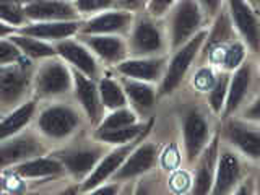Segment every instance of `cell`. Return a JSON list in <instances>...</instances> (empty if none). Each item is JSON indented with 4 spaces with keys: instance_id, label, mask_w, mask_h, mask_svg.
Masks as SVG:
<instances>
[{
    "instance_id": "cell-29",
    "label": "cell",
    "mask_w": 260,
    "mask_h": 195,
    "mask_svg": "<svg viewBox=\"0 0 260 195\" xmlns=\"http://www.w3.org/2000/svg\"><path fill=\"white\" fill-rule=\"evenodd\" d=\"M98 88H100L103 109L114 111L128 106L127 94L120 81L114 80L112 77H101L100 81H98Z\"/></svg>"
},
{
    "instance_id": "cell-17",
    "label": "cell",
    "mask_w": 260,
    "mask_h": 195,
    "mask_svg": "<svg viewBox=\"0 0 260 195\" xmlns=\"http://www.w3.org/2000/svg\"><path fill=\"white\" fill-rule=\"evenodd\" d=\"M73 94H75V100L88 120L91 124H100V111L103 104L96 81L86 77L85 73L73 70Z\"/></svg>"
},
{
    "instance_id": "cell-7",
    "label": "cell",
    "mask_w": 260,
    "mask_h": 195,
    "mask_svg": "<svg viewBox=\"0 0 260 195\" xmlns=\"http://www.w3.org/2000/svg\"><path fill=\"white\" fill-rule=\"evenodd\" d=\"M148 130L132 142L124 143V145H117L112 151H109L106 156H103V159L98 162V166L93 169V173L81 182L80 192H93L98 185H101L104 182H108L109 179H112V176L117 173L119 168L124 165V161L128 158V154L134 151L135 146L143 140L146 134H148Z\"/></svg>"
},
{
    "instance_id": "cell-15",
    "label": "cell",
    "mask_w": 260,
    "mask_h": 195,
    "mask_svg": "<svg viewBox=\"0 0 260 195\" xmlns=\"http://www.w3.org/2000/svg\"><path fill=\"white\" fill-rule=\"evenodd\" d=\"M168 62L165 57H127L125 60L116 65L122 77L156 83L165 77Z\"/></svg>"
},
{
    "instance_id": "cell-10",
    "label": "cell",
    "mask_w": 260,
    "mask_h": 195,
    "mask_svg": "<svg viewBox=\"0 0 260 195\" xmlns=\"http://www.w3.org/2000/svg\"><path fill=\"white\" fill-rule=\"evenodd\" d=\"M134 13L122 8H111L103 13L89 16L81 23L78 35H127L134 26Z\"/></svg>"
},
{
    "instance_id": "cell-9",
    "label": "cell",
    "mask_w": 260,
    "mask_h": 195,
    "mask_svg": "<svg viewBox=\"0 0 260 195\" xmlns=\"http://www.w3.org/2000/svg\"><path fill=\"white\" fill-rule=\"evenodd\" d=\"M165 51V36L151 18L134 23L128 39V54L132 57H158Z\"/></svg>"
},
{
    "instance_id": "cell-26",
    "label": "cell",
    "mask_w": 260,
    "mask_h": 195,
    "mask_svg": "<svg viewBox=\"0 0 260 195\" xmlns=\"http://www.w3.org/2000/svg\"><path fill=\"white\" fill-rule=\"evenodd\" d=\"M250 81H252V67L249 62H244L234 70V73L230 78V88H228V98H226V106L223 114L230 116L231 112L239 109V106L247 96Z\"/></svg>"
},
{
    "instance_id": "cell-24",
    "label": "cell",
    "mask_w": 260,
    "mask_h": 195,
    "mask_svg": "<svg viewBox=\"0 0 260 195\" xmlns=\"http://www.w3.org/2000/svg\"><path fill=\"white\" fill-rule=\"evenodd\" d=\"M38 112V101L36 100H24L16 108L10 109L2 119V127H0V138L7 140L16 134L24 130V127L31 124Z\"/></svg>"
},
{
    "instance_id": "cell-11",
    "label": "cell",
    "mask_w": 260,
    "mask_h": 195,
    "mask_svg": "<svg viewBox=\"0 0 260 195\" xmlns=\"http://www.w3.org/2000/svg\"><path fill=\"white\" fill-rule=\"evenodd\" d=\"M44 151V143L38 135L20 132L7 140H2L0 161H2V168L7 169L8 166H15L18 162L41 156Z\"/></svg>"
},
{
    "instance_id": "cell-19",
    "label": "cell",
    "mask_w": 260,
    "mask_h": 195,
    "mask_svg": "<svg viewBox=\"0 0 260 195\" xmlns=\"http://www.w3.org/2000/svg\"><path fill=\"white\" fill-rule=\"evenodd\" d=\"M80 20L70 21H29L18 28V32L26 36L47 41V43H60L63 39H70L80 32Z\"/></svg>"
},
{
    "instance_id": "cell-20",
    "label": "cell",
    "mask_w": 260,
    "mask_h": 195,
    "mask_svg": "<svg viewBox=\"0 0 260 195\" xmlns=\"http://www.w3.org/2000/svg\"><path fill=\"white\" fill-rule=\"evenodd\" d=\"M224 134L234 150L249 159L260 161V130L241 120H230L224 127Z\"/></svg>"
},
{
    "instance_id": "cell-32",
    "label": "cell",
    "mask_w": 260,
    "mask_h": 195,
    "mask_svg": "<svg viewBox=\"0 0 260 195\" xmlns=\"http://www.w3.org/2000/svg\"><path fill=\"white\" fill-rule=\"evenodd\" d=\"M246 44L241 43H231L219 49L218 62L223 65L226 70H236L246 62Z\"/></svg>"
},
{
    "instance_id": "cell-23",
    "label": "cell",
    "mask_w": 260,
    "mask_h": 195,
    "mask_svg": "<svg viewBox=\"0 0 260 195\" xmlns=\"http://www.w3.org/2000/svg\"><path fill=\"white\" fill-rule=\"evenodd\" d=\"M12 171H15L21 179H44V177H55L60 176L65 168L59 158H55L54 154L49 156H41L31 158L28 161L18 162V165L12 166Z\"/></svg>"
},
{
    "instance_id": "cell-28",
    "label": "cell",
    "mask_w": 260,
    "mask_h": 195,
    "mask_svg": "<svg viewBox=\"0 0 260 195\" xmlns=\"http://www.w3.org/2000/svg\"><path fill=\"white\" fill-rule=\"evenodd\" d=\"M153 120H150L148 124L145 122H137V124L114 128V130H96L94 132V140L100 143H108V145H124L138 138L142 134H145L146 130L151 128Z\"/></svg>"
},
{
    "instance_id": "cell-5",
    "label": "cell",
    "mask_w": 260,
    "mask_h": 195,
    "mask_svg": "<svg viewBox=\"0 0 260 195\" xmlns=\"http://www.w3.org/2000/svg\"><path fill=\"white\" fill-rule=\"evenodd\" d=\"M32 77L35 73H31L29 63L23 60L0 67V103L4 112L24 101L28 88L32 86Z\"/></svg>"
},
{
    "instance_id": "cell-37",
    "label": "cell",
    "mask_w": 260,
    "mask_h": 195,
    "mask_svg": "<svg viewBox=\"0 0 260 195\" xmlns=\"http://www.w3.org/2000/svg\"><path fill=\"white\" fill-rule=\"evenodd\" d=\"M159 161L161 166L168 169V171H174L181 165V153H179L176 145H171L168 148L159 154Z\"/></svg>"
},
{
    "instance_id": "cell-42",
    "label": "cell",
    "mask_w": 260,
    "mask_h": 195,
    "mask_svg": "<svg viewBox=\"0 0 260 195\" xmlns=\"http://www.w3.org/2000/svg\"><path fill=\"white\" fill-rule=\"evenodd\" d=\"M148 2H150V0H119L117 8L128 10V12H135V10H138V8L148 5Z\"/></svg>"
},
{
    "instance_id": "cell-39",
    "label": "cell",
    "mask_w": 260,
    "mask_h": 195,
    "mask_svg": "<svg viewBox=\"0 0 260 195\" xmlns=\"http://www.w3.org/2000/svg\"><path fill=\"white\" fill-rule=\"evenodd\" d=\"M176 4L177 0H150L148 5H146V10H148L151 18H158V16H162L168 10H171Z\"/></svg>"
},
{
    "instance_id": "cell-18",
    "label": "cell",
    "mask_w": 260,
    "mask_h": 195,
    "mask_svg": "<svg viewBox=\"0 0 260 195\" xmlns=\"http://www.w3.org/2000/svg\"><path fill=\"white\" fill-rule=\"evenodd\" d=\"M24 15L29 21H70L81 16L67 0H36L24 7Z\"/></svg>"
},
{
    "instance_id": "cell-36",
    "label": "cell",
    "mask_w": 260,
    "mask_h": 195,
    "mask_svg": "<svg viewBox=\"0 0 260 195\" xmlns=\"http://www.w3.org/2000/svg\"><path fill=\"white\" fill-rule=\"evenodd\" d=\"M169 185L174 192H187L193 185V181L187 171L177 168L174 171H171Z\"/></svg>"
},
{
    "instance_id": "cell-4",
    "label": "cell",
    "mask_w": 260,
    "mask_h": 195,
    "mask_svg": "<svg viewBox=\"0 0 260 195\" xmlns=\"http://www.w3.org/2000/svg\"><path fill=\"white\" fill-rule=\"evenodd\" d=\"M205 38H207V31L202 29L190 41H187L184 46L173 51V57H171V60L168 62L165 77H162L161 85H159V93H158L159 96L171 94L182 83V80L185 78L192 62L195 60V57L199 55L203 43H205Z\"/></svg>"
},
{
    "instance_id": "cell-33",
    "label": "cell",
    "mask_w": 260,
    "mask_h": 195,
    "mask_svg": "<svg viewBox=\"0 0 260 195\" xmlns=\"http://www.w3.org/2000/svg\"><path fill=\"white\" fill-rule=\"evenodd\" d=\"M119 0H73L80 15H98L111 8H117Z\"/></svg>"
},
{
    "instance_id": "cell-30",
    "label": "cell",
    "mask_w": 260,
    "mask_h": 195,
    "mask_svg": "<svg viewBox=\"0 0 260 195\" xmlns=\"http://www.w3.org/2000/svg\"><path fill=\"white\" fill-rule=\"evenodd\" d=\"M137 122H138L137 112L127 106V108L109 111L108 116L100 120L96 130H114V128H120V127L137 124Z\"/></svg>"
},
{
    "instance_id": "cell-46",
    "label": "cell",
    "mask_w": 260,
    "mask_h": 195,
    "mask_svg": "<svg viewBox=\"0 0 260 195\" xmlns=\"http://www.w3.org/2000/svg\"><path fill=\"white\" fill-rule=\"evenodd\" d=\"M257 189L260 190V173H258V179H257Z\"/></svg>"
},
{
    "instance_id": "cell-45",
    "label": "cell",
    "mask_w": 260,
    "mask_h": 195,
    "mask_svg": "<svg viewBox=\"0 0 260 195\" xmlns=\"http://www.w3.org/2000/svg\"><path fill=\"white\" fill-rule=\"evenodd\" d=\"M247 2L254 8H258V5H260V0H247Z\"/></svg>"
},
{
    "instance_id": "cell-41",
    "label": "cell",
    "mask_w": 260,
    "mask_h": 195,
    "mask_svg": "<svg viewBox=\"0 0 260 195\" xmlns=\"http://www.w3.org/2000/svg\"><path fill=\"white\" fill-rule=\"evenodd\" d=\"M200 4L203 13H207L208 16H215L219 10V7H221V2L223 0H197Z\"/></svg>"
},
{
    "instance_id": "cell-1",
    "label": "cell",
    "mask_w": 260,
    "mask_h": 195,
    "mask_svg": "<svg viewBox=\"0 0 260 195\" xmlns=\"http://www.w3.org/2000/svg\"><path fill=\"white\" fill-rule=\"evenodd\" d=\"M32 89L38 100H57L73 91V70L59 55L46 59L35 72Z\"/></svg>"
},
{
    "instance_id": "cell-40",
    "label": "cell",
    "mask_w": 260,
    "mask_h": 195,
    "mask_svg": "<svg viewBox=\"0 0 260 195\" xmlns=\"http://www.w3.org/2000/svg\"><path fill=\"white\" fill-rule=\"evenodd\" d=\"M244 119L246 120H250V122H260V96L257 100L252 103L249 108L244 111Z\"/></svg>"
},
{
    "instance_id": "cell-44",
    "label": "cell",
    "mask_w": 260,
    "mask_h": 195,
    "mask_svg": "<svg viewBox=\"0 0 260 195\" xmlns=\"http://www.w3.org/2000/svg\"><path fill=\"white\" fill-rule=\"evenodd\" d=\"M0 2H8V4H16V5H21V7H26L36 0H0Z\"/></svg>"
},
{
    "instance_id": "cell-16",
    "label": "cell",
    "mask_w": 260,
    "mask_h": 195,
    "mask_svg": "<svg viewBox=\"0 0 260 195\" xmlns=\"http://www.w3.org/2000/svg\"><path fill=\"white\" fill-rule=\"evenodd\" d=\"M78 39L85 43L91 52L101 60L111 65H117L128 57V44L117 35H78Z\"/></svg>"
},
{
    "instance_id": "cell-3",
    "label": "cell",
    "mask_w": 260,
    "mask_h": 195,
    "mask_svg": "<svg viewBox=\"0 0 260 195\" xmlns=\"http://www.w3.org/2000/svg\"><path fill=\"white\" fill-rule=\"evenodd\" d=\"M203 10L197 0H177L169 15V47L176 51L200 31Z\"/></svg>"
},
{
    "instance_id": "cell-22",
    "label": "cell",
    "mask_w": 260,
    "mask_h": 195,
    "mask_svg": "<svg viewBox=\"0 0 260 195\" xmlns=\"http://www.w3.org/2000/svg\"><path fill=\"white\" fill-rule=\"evenodd\" d=\"M218 140H219V135L215 134L213 138H210L205 150H203L199 156L197 174L193 177V185H192V190L195 193H208L213 189L216 165H218V156H219Z\"/></svg>"
},
{
    "instance_id": "cell-38",
    "label": "cell",
    "mask_w": 260,
    "mask_h": 195,
    "mask_svg": "<svg viewBox=\"0 0 260 195\" xmlns=\"http://www.w3.org/2000/svg\"><path fill=\"white\" fill-rule=\"evenodd\" d=\"M215 73L211 69H200L193 77V86L202 89V91H210L211 86L215 83Z\"/></svg>"
},
{
    "instance_id": "cell-34",
    "label": "cell",
    "mask_w": 260,
    "mask_h": 195,
    "mask_svg": "<svg viewBox=\"0 0 260 195\" xmlns=\"http://www.w3.org/2000/svg\"><path fill=\"white\" fill-rule=\"evenodd\" d=\"M0 16L2 21L12 24V26L21 28L24 21H28L26 15H24V7L16 5V4H8V2H0Z\"/></svg>"
},
{
    "instance_id": "cell-12",
    "label": "cell",
    "mask_w": 260,
    "mask_h": 195,
    "mask_svg": "<svg viewBox=\"0 0 260 195\" xmlns=\"http://www.w3.org/2000/svg\"><path fill=\"white\" fill-rule=\"evenodd\" d=\"M182 134L187 161L189 165H193L210 142V125L199 109H192L185 114Z\"/></svg>"
},
{
    "instance_id": "cell-8",
    "label": "cell",
    "mask_w": 260,
    "mask_h": 195,
    "mask_svg": "<svg viewBox=\"0 0 260 195\" xmlns=\"http://www.w3.org/2000/svg\"><path fill=\"white\" fill-rule=\"evenodd\" d=\"M228 5L231 21L242 43L250 49L252 54H260V18L257 8L252 7L247 0H228Z\"/></svg>"
},
{
    "instance_id": "cell-21",
    "label": "cell",
    "mask_w": 260,
    "mask_h": 195,
    "mask_svg": "<svg viewBox=\"0 0 260 195\" xmlns=\"http://www.w3.org/2000/svg\"><path fill=\"white\" fill-rule=\"evenodd\" d=\"M242 174V166L238 153L224 148L219 151L218 165H216V174L211 193H230L234 192L236 185L239 184V179Z\"/></svg>"
},
{
    "instance_id": "cell-31",
    "label": "cell",
    "mask_w": 260,
    "mask_h": 195,
    "mask_svg": "<svg viewBox=\"0 0 260 195\" xmlns=\"http://www.w3.org/2000/svg\"><path fill=\"white\" fill-rule=\"evenodd\" d=\"M230 75L228 73H221L216 77L213 86L210 89L208 94V104L211 111L215 114H221L226 106V98H228V88H230Z\"/></svg>"
},
{
    "instance_id": "cell-43",
    "label": "cell",
    "mask_w": 260,
    "mask_h": 195,
    "mask_svg": "<svg viewBox=\"0 0 260 195\" xmlns=\"http://www.w3.org/2000/svg\"><path fill=\"white\" fill-rule=\"evenodd\" d=\"M93 192H98V193H117L119 192V184L116 181L112 182H104L101 185H98Z\"/></svg>"
},
{
    "instance_id": "cell-25",
    "label": "cell",
    "mask_w": 260,
    "mask_h": 195,
    "mask_svg": "<svg viewBox=\"0 0 260 195\" xmlns=\"http://www.w3.org/2000/svg\"><path fill=\"white\" fill-rule=\"evenodd\" d=\"M120 83L127 94L128 106H132V109L137 114H146L153 109L154 101H156V91H154L153 83H146V81L127 77H122Z\"/></svg>"
},
{
    "instance_id": "cell-27",
    "label": "cell",
    "mask_w": 260,
    "mask_h": 195,
    "mask_svg": "<svg viewBox=\"0 0 260 195\" xmlns=\"http://www.w3.org/2000/svg\"><path fill=\"white\" fill-rule=\"evenodd\" d=\"M12 39L13 43L21 49V52L24 57L32 60H46V59H52V57H57V51L55 46L49 44L47 41L32 38V36H26L21 35V32L16 31L13 36L7 38Z\"/></svg>"
},
{
    "instance_id": "cell-6",
    "label": "cell",
    "mask_w": 260,
    "mask_h": 195,
    "mask_svg": "<svg viewBox=\"0 0 260 195\" xmlns=\"http://www.w3.org/2000/svg\"><path fill=\"white\" fill-rule=\"evenodd\" d=\"M98 143H81L77 146H70V148L59 150L52 154L62 161L65 173L75 177L77 181L83 182L104 156V148Z\"/></svg>"
},
{
    "instance_id": "cell-35",
    "label": "cell",
    "mask_w": 260,
    "mask_h": 195,
    "mask_svg": "<svg viewBox=\"0 0 260 195\" xmlns=\"http://www.w3.org/2000/svg\"><path fill=\"white\" fill-rule=\"evenodd\" d=\"M21 49L12 39H2V43H0V67L18 62L21 60Z\"/></svg>"
},
{
    "instance_id": "cell-14",
    "label": "cell",
    "mask_w": 260,
    "mask_h": 195,
    "mask_svg": "<svg viewBox=\"0 0 260 195\" xmlns=\"http://www.w3.org/2000/svg\"><path fill=\"white\" fill-rule=\"evenodd\" d=\"M55 51L57 55L67 62L73 70H78L81 73H85L89 78H98V73H100V69H98V60L96 55L91 52L85 43L81 41H73L70 39H63L60 43H55Z\"/></svg>"
},
{
    "instance_id": "cell-13",
    "label": "cell",
    "mask_w": 260,
    "mask_h": 195,
    "mask_svg": "<svg viewBox=\"0 0 260 195\" xmlns=\"http://www.w3.org/2000/svg\"><path fill=\"white\" fill-rule=\"evenodd\" d=\"M159 158L158 145H154L151 142H140L134 151L128 154V158L124 161V165L119 168V171L112 176V181L116 182H124L135 179L138 176H142L145 173L153 169V166L156 165V161Z\"/></svg>"
},
{
    "instance_id": "cell-2",
    "label": "cell",
    "mask_w": 260,
    "mask_h": 195,
    "mask_svg": "<svg viewBox=\"0 0 260 195\" xmlns=\"http://www.w3.org/2000/svg\"><path fill=\"white\" fill-rule=\"evenodd\" d=\"M81 124L80 112L70 104L52 103L39 111L36 117L38 132L47 140L62 142L70 138Z\"/></svg>"
}]
</instances>
